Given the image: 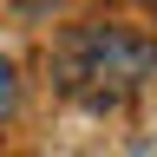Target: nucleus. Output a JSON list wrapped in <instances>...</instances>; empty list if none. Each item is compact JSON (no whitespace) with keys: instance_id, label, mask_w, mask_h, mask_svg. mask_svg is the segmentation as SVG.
Here are the masks:
<instances>
[{"instance_id":"2","label":"nucleus","mask_w":157,"mask_h":157,"mask_svg":"<svg viewBox=\"0 0 157 157\" xmlns=\"http://www.w3.org/2000/svg\"><path fill=\"white\" fill-rule=\"evenodd\" d=\"M0 111H13V66H7V52H0Z\"/></svg>"},{"instance_id":"1","label":"nucleus","mask_w":157,"mask_h":157,"mask_svg":"<svg viewBox=\"0 0 157 157\" xmlns=\"http://www.w3.org/2000/svg\"><path fill=\"white\" fill-rule=\"evenodd\" d=\"M52 72H59V85L78 105L105 111V105H124L157 72V39L131 33V26H105V20L98 26H72L66 46H59V59H52Z\"/></svg>"}]
</instances>
